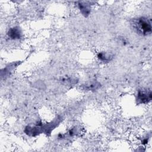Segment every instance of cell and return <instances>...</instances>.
Segmentation results:
<instances>
[{"mask_svg":"<svg viewBox=\"0 0 152 152\" xmlns=\"http://www.w3.org/2000/svg\"><path fill=\"white\" fill-rule=\"evenodd\" d=\"M131 25L137 33L141 35L146 36L151 33V21L146 17L134 18L131 22Z\"/></svg>","mask_w":152,"mask_h":152,"instance_id":"1","label":"cell"},{"mask_svg":"<svg viewBox=\"0 0 152 152\" xmlns=\"http://www.w3.org/2000/svg\"><path fill=\"white\" fill-rule=\"evenodd\" d=\"M152 93L151 90H139L137 96L138 104H145L151 101Z\"/></svg>","mask_w":152,"mask_h":152,"instance_id":"2","label":"cell"},{"mask_svg":"<svg viewBox=\"0 0 152 152\" xmlns=\"http://www.w3.org/2000/svg\"><path fill=\"white\" fill-rule=\"evenodd\" d=\"M61 121V118L59 116L56 117L52 121L43 124L42 125V132L46 135H49L52 131L59 124Z\"/></svg>","mask_w":152,"mask_h":152,"instance_id":"3","label":"cell"},{"mask_svg":"<svg viewBox=\"0 0 152 152\" xmlns=\"http://www.w3.org/2000/svg\"><path fill=\"white\" fill-rule=\"evenodd\" d=\"M42 124H37L34 126H27L24 129V132L31 137H35L43 133L42 128Z\"/></svg>","mask_w":152,"mask_h":152,"instance_id":"4","label":"cell"},{"mask_svg":"<svg viewBox=\"0 0 152 152\" xmlns=\"http://www.w3.org/2000/svg\"><path fill=\"white\" fill-rule=\"evenodd\" d=\"M7 34L8 36L12 40L20 39L23 35L21 29L19 27H14L11 28L8 30Z\"/></svg>","mask_w":152,"mask_h":152,"instance_id":"5","label":"cell"},{"mask_svg":"<svg viewBox=\"0 0 152 152\" xmlns=\"http://www.w3.org/2000/svg\"><path fill=\"white\" fill-rule=\"evenodd\" d=\"M84 89L87 91H95L100 87V84L96 81H90L83 85Z\"/></svg>","mask_w":152,"mask_h":152,"instance_id":"6","label":"cell"},{"mask_svg":"<svg viewBox=\"0 0 152 152\" xmlns=\"http://www.w3.org/2000/svg\"><path fill=\"white\" fill-rule=\"evenodd\" d=\"M78 8L81 14L84 17H87L90 12V4L85 2H80L78 4Z\"/></svg>","mask_w":152,"mask_h":152,"instance_id":"7","label":"cell"},{"mask_svg":"<svg viewBox=\"0 0 152 152\" xmlns=\"http://www.w3.org/2000/svg\"><path fill=\"white\" fill-rule=\"evenodd\" d=\"M98 58L103 62H109L113 58V55L111 53L107 52H100L97 55Z\"/></svg>","mask_w":152,"mask_h":152,"instance_id":"8","label":"cell"}]
</instances>
